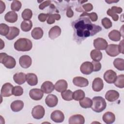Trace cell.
Returning <instances> with one entry per match:
<instances>
[{
  "instance_id": "cell-1",
  "label": "cell",
  "mask_w": 124,
  "mask_h": 124,
  "mask_svg": "<svg viewBox=\"0 0 124 124\" xmlns=\"http://www.w3.org/2000/svg\"><path fill=\"white\" fill-rule=\"evenodd\" d=\"M74 30V38L77 43H81L86 38L93 36L102 30L99 25L92 23L87 17H80L72 23Z\"/></svg>"
},
{
  "instance_id": "cell-2",
  "label": "cell",
  "mask_w": 124,
  "mask_h": 124,
  "mask_svg": "<svg viewBox=\"0 0 124 124\" xmlns=\"http://www.w3.org/2000/svg\"><path fill=\"white\" fill-rule=\"evenodd\" d=\"M32 47L31 41L26 38H20L14 43V48L19 51H28L31 50Z\"/></svg>"
},
{
  "instance_id": "cell-3",
  "label": "cell",
  "mask_w": 124,
  "mask_h": 124,
  "mask_svg": "<svg viewBox=\"0 0 124 124\" xmlns=\"http://www.w3.org/2000/svg\"><path fill=\"white\" fill-rule=\"evenodd\" d=\"M107 103L104 98L101 96H95L92 99V109L97 113L103 111L106 108Z\"/></svg>"
},
{
  "instance_id": "cell-4",
  "label": "cell",
  "mask_w": 124,
  "mask_h": 124,
  "mask_svg": "<svg viewBox=\"0 0 124 124\" xmlns=\"http://www.w3.org/2000/svg\"><path fill=\"white\" fill-rule=\"evenodd\" d=\"M0 62L8 69L13 68L16 65V61L15 58L4 52L1 53L0 54Z\"/></svg>"
},
{
  "instance_id": "cell-5",
  "label": "cell",
  "mask_w": 124,
  "mask_h": 124,
  "mask_svg": "<svg viewBox=\"0 0 124 124\" xmlns=\"http://www.w3.org/2000/svg\"><path fill=\"white\" fill-rule=\"evenodd\" d=\"M45 114L44 108L41 105H37L33 107L31 111V115L35 119H41L43 118Z\"/></svg>"
},
{
  "instance_id": "cell-6",
  "label": "cell",
  "mask_w": 124,
  "mask_h": 124,
  "mask_svg": "<svg viewBox=\"0 0 124 124\" xmlns=\"http://www.w3.org/2000/svg\"><path fill=\"white\" fill-rule=\"evenodd\" d=\"M116 73L112 70H107L103 76L105 81L109 84L113 83L117 78Z\"/></svg>"
},
{
  "instance_id": "cell-7",
  "label": "cell",
  "mask_w": 124,
  "mask_h": 124,
  "mask_svg": "<svg viewBox=\"0 0 124 124\" xmlns=\"http://www.w3.org/2000/svg\"><path fill=\"white\" fill-rule=\"evenodd\" d=\"M13 86L10 83H6L4 84L1 88L0 91V95L3 97H9L13 95Z\"/></svg>"
},
{
  "instance_id": "cell-8",
  "label": "cell",
  "mask_w": 124,
  "mask_h": 124,
  "mask_svg": "<svg viewBox=\"0 0 124 124\" xmlns=\"http://www.w3.org/2000/svg\"><path fill=\"white\" fill-rule=\"evenodd\" d=\"M93 64L90 62H84L80 67V72L84 75H90L93 72Z\"/></svg>"
},
{
  "instance_id": "cell-9",
  "label": "cell",
  "mask_w": 124,
  "mask_h": 124,
  "mask_svg": "<svg viewBox=\"0 0 124 124\" xmlns=\"http://www.w3.org/2000/svg\"><path fill=\"white\" fill-rule=\"evenodd\" d=\"M108 46L107 41L102 38H97L93 40V46L96 49L105 50Z\"/></svg>"
},
{
  "instance_id": "cell-10",
  "label": "cell",
  "mask_w": 124,
  "mask_h": 124,
  "mask_svg": "<svg viewBox=\"0 0 124 124\" xmlns=\"http://www.w3.org/2000/svg\"><path fill=\"white\" fill-rule=\"evenodd\" d=\"M29 95L30 97L35 101L41 100L44 96V92L41 89L34 88L30 91Z\"/></svg>"
},
{
  "instance_id": "cell-11",
  "label": "cell",
  "mask_w": 124,
  "mask_h": 124,
  "mask_svg": "<svg viewBox=\"0 0 124 124\" xmlns=\"http://www.w3.org/2000/svg\"><path fill=\"white\" fill-rule=\"evenodd\" d=\"M106 52L110 57H115L120 53L119 46L116 44H110L108 45L106 49Z\"/></svg>"
},
{
  "instance_id": "cell-12",
  "label": "cell",
  "mask_w": 124,
  "mask_h": 124,
  "mask_svg": "<svg viewBox=\"0 0 124 124\" xmlns=\"http://www.w3.org/2000/svg\"><path fill=\"white\" fill-rule=\"evenodd\" d=\"M50 118L55 123H62L64 120V115L62 111L56 110L51 113Z\"/></svg>"
},
{
  "instance_id": "cell-13",
  "label": "cell",
  "mask_w": 124,
  "mask_h": 124,
  "mask_svg": "<svg viewBox=\"0 0 124 124\" xmlns=\"http://www.w3.org/2000/svg\"><path fill=\"white\" fill-rule=\"evenodd\" d=\"M31 58L28 55H23L19 58V63L23 68H28L31 66Z\"/></svg>"
},
{
  "instance_id": "cell-14",
  "label": "cell",
  "mask_w": 124,
  "mask_h": 124,
  "mask_svg": "<svg viewBox=\"0 0 124 124\" xmlns=\"http://www.w3.org/2000/svg\"><path fill=\"white\" fill-rule=\"evenodd\" d=\"M73 83L75 86L79 87H85L89 84L88 79L82 77H76L74 78Z\"/></svg>"
},
{
  "instance_id": "cell-15",
  "label": "cell",
  "mask_w": 124,
  "mask_h": 124,
  "mask_svg": "<svg viewBox=\"0 0 124 124\" xmlns=\"http://www.w3.org/2000/svg\"><path fill=\"white\" fill-rule=\"evenodd\" d=\"M45 103L48 107L53 108L57 105L58 103V99L55 95L50 94L46 97L45 99Z\"/></svg>"
},
{
  "instance_id": "cell-16",
  "label": "cell",
  "mask_w": 124,
  "mask_h": 124,
  "mask_svg": "<svg viewBox=\"0 0 124 124\" xmlns=\"http://www.w3.org/2000/svg\"><path fill=\"white\" fill-rule=\"evenodd\" d=\"M104 87L103 80L100 78H96L94 79L92 83V89L95 92L101 91Z\"/></svg>"
},
{
  "instance_id": "cell-17",
  "label": "cell",
  "mask_w": 124,
  "mask_h": 124,
  "mask_svg": "<svg viewBox=\"0 0 124 124\" xmlns=\"http://www.w3.org/2000/svg\"><path fill=\"white\" fill-rule=\"evenodd\" d=\"M85 119L81 114H75L71 116L69 119V124H83Z\"/></svg>"
},
{
  "instance_id": "cell-18",
  "label": "cell",
  "mask_w": 124,
  "mask_h": 124,
  "mask_svg": "<svg viewBox=\"0 0 124 124\" xmlns=\"http://www.w3.org/2000/svg\"><path fill=\"white\" fill-rule=\"evenodd\" d=\"M55 89L56 91L62 93L65 91L68 87V84L67 81L64 79H60L58 80L55 85Z\"/></svg>"
},
{
  "instance_id": "cell-19",
  "label": "cell",
  "mask_w": 124,
  "mask_h": 124,
  "mask_svg": "<svg viewBox=\"0 0 124 124\" xmlns=\"http://www.w3.org/2000/svg\"><path fill=\"white\" fill-rule=\"evenodd\" d=\"M119 97V93L115 90H109L105 94L106 99L109 102H114Z\"/></svg>"
},
{
  "instance_id": "cell-20",
  "label": "cell",
  "mask_w": 124,
  "mask_h": 124,
  "mask_svg": "<svg viewBox=\"0 0 124 124\" xmlns=\"http://www.w3.org/2000/svg\"><path fill=\"white\" fill-rule=\"evenodd\" d=\"M61 33V29L58 26H54L49 31L48 37L51 39H55L58 37Z\"/></svg>"
},
{
  "instance_id": "cell-21",
  "label": "cell",
  "mask_w": 124,
  "mask_h": 124,
  "mask_svg": "<svg viewBox=\"0 0 124 124\" xmlns=\"http://www.w3.org/2000/svg\"><path fill=\"white\" fill-rule=\"evenodd\" d=\"M55 87L53 83L49 81H45L41 85V89L45 93H50L54 90Z\"/></svg>"
},
{
  "instance_id": "cell-22",
  "label": "cell",
  "mask_w": 124,
  "mask_h": 124,
  "mask_svg": "<svg viewBox=\"0 0 124 124\" xmlns=\"http://www.w3.org/2000/svg\"><path fill=\"white\" fill-rule=\"evenodd\" d=\"M26 81L31 86L36 85L38 83L37 76L33 73H28L26 76Z\"/></svg>"
},
{
  "instance_id": "cell-23",
  "label": "cell",
  "mask_w": 124,
  "mask_h": 124,
  "mask_svg": "<svg viewBox=\"0 0 124 124\" xmlns=\"http://www.w3.org/2000/svg\"><path fill=\"white\" fill-rule=\"evenodd\" d=\"M102 119L104 122L107 124H112L115 120V116L112 112L108 111L104 114Z\"/></svg>"
},
{
  "instance_id": "cell-24",
  "label": "cell",
  "mask_w": 124,
  "mask_h": 124,
  "mask_svg": "<svg viewBox=\"0 0 124 124\" xmlns=\"http://www.w3.org/2000/svg\"><path fill=\"white\" fill-rule=\"evenodd\" d=\"M26 75L24 73H17L14 75L13 79L16 83L19 85H21L25 82L26 80Z\"/></svg>"
},
{
  "instance_id": "cell-25",
  "label": "cell",
  "mask_w": 124,
  "mask_h": 124,
  "mask_svg": "<svg viewBox=\"0 0 124 124\" xmlns=\"http://www.w3.org/2000/svg\"><path fill=\"white\" fill-rule=\"evenodd\" d=\"M24 107V103L21 100H16L13 101L10 105L11 108L14 112H18L22 109Z\"/></svg>"
},
{
  "instance_id": "cell-26",
  "label": "cell",
  "mask_w": 124,
  "mask_h": 124,
  "mask_svg": "<svg viewBox=\"0 0 124 124\" xmlns=\"http://www.w3.org/2000/svg\"><path fill=\"white\" fill-rule=\"evenodd\" d=\"M19 29L17 28L16 27H10L9 32L5 37L9 40H13L19 35Z\"/></svg>"
},
{
  "instance_id": "cell-27",
  "label": "cell",
  "mask_w": 124,
  "mask_h": 124,
  "mask_svg": "<svg viewBox=\"0 0 124 124\" xmlns=\"http://www.w3.org/2000/svg\"><path fill=\"white\" fill-rule=\"evenodd\" d=\"M18 18L17 14L14 11H9L7 13L5 16L4 19L5 20L9 23H15L16 22Z\"/></svg>"
},
{
  "instance_id": "cell-28",
  "label": "cell",
  "mask_w": 124,
  "mask_h": 124,
  "mask_svg": "<svg viewBox=\"0 0 124 124\" xmlns=\"http://www.w3.org/2000/svg\"><path fill=\"white\" fill-rule=\"evenodd\" d=\"M44 34V31L40 27L34 28L31 31V35L32 37L35 39L38 40L41 39Z\"/></svg>"
},
{
  "instance_id": "cell-29",
  "label": "cell",
  "mask_w": 124,
  "mask_h": 124,
  "mask_svg": "<svg viewBox=\"0 0 124 124\" xmlns=\"http://www.w3.org/2000/svg\"><path fill=\"white\" fill-rule=\"evenodd\" d=\"M108 36L110 40L113 41L117 42L120 41L121 39V33L119 31L116 30H113L109 32Z\"/></svg>"
},
{
  "instance_id": "cell-30",
  "label": "cell",
  "mask_w": 124,
  "mask_h": 124,
  "mask_svg": "<svg viewBox=\"0 0 124 124\" xmlns=\"http://www.w3.org/2000/svg\"><path fill=\"white\" fill-rule=\"evenodd\" d=\"M91 57L92 59L94 61L99 62L101 60L102 58V52L97 49H93L91 51L90 53Z\"/></svg>"
},
{
  "instance_id": "cell-31",
  "label": "cell",
  "mask_w": 124,
  "mask_h": 124,
  "mask_svg": "<svg viewBox=\"0 0 124 124\" xmlns=\"http://www.w3.org/2000/svg\"><path fill=\"white\" fill-rule=\"evenodd\" d=\"M32 27V21L30 20L23 21L20 25L21 30L25 32L30 31Z\"/></svg>"
},
{
  "instance_id": "cell-32",
  "label": "cell",
  "mask_w": 124,
  "mask_h": 124,
  "mask_svg": "<svg viewBox=\"0 0 124 124\" xmlns=\"http://www.w3.org/2000/svg\"><path fill=\"white\" fill-rule=\"evenodd\" d=\"M80 106L84 108H91L92 105V100L88 97H84L82 99L79 100Z\"/></svg>"
},
{
  "instance_id": "cell-33",
  "label": "cell",
  "mask_w": 124,
  "mask_h": 124,
  "mask_svg": "<svg viewBox=\"0 0 124 124\" xmlns=\"http://www.w3.org/2000/svg\"><path fill=\"white\" fill-rule=\"evenodd\" d=\"M114 67L120 71L124 70V60L121 58H116L113 62Z\"/></svg>"
},
{
  "instance_id": "cell-34",
  "label": "cell",
  "mask_w": 124,
  "mask_h": 124,
  "mask_svg": "<svg viewBox=\"0 0 124 124\" xmlns=\"http://www.w3.org/2000/svg\"><path fill=\"white\" fill-rule=\"evenodd\" d=\"M85 96L84 92L82 90H78L73 93V98L76 101H79Z\"/></svg>"
},
{
  "instance_id": "cell-35",
  "label": "cell",
  "mask_w": 124,
  "mask_h": 124,
  "mask_svg": "<svg viewBox=\"0 0 124 124\" xmlns=\"http://www.w3.org/2000/svg\"><path fill=\"white\" fill-rule=\"evenodd\" d=\"M61 96L62 98L66 101H71L73 98V92L70 90H66L62 92Z\"/></svg>"
},
{
  "instance_id": "cell-36",
  "label": "cell",
  "mask_w": 124,
  "mask_h": 124,
  "mask_svg": "<svg viewBox=\"0 0 124 124\" xmlns=\"http://www.w3.org/2000/svg\"><path fill=\"white\" fill-rule=\"evenodd\" d=\"M114 83L117 87L123 88L124 87V75L122 74L117 77V78Z\"/></svg>"
},
{
  "instance_id": "cell-37",
  "label": "cell",
  "mask_w": 124,
  "mask_h": 124,
  "mask_svg": "<svg viewBox=\"0 0 124 124\" xmlns=\"http://www.w3.org/2000/svg\"><path fill=\"white\" fill-rule=\"evenodd\" d=\"M61 16L58 14H49L48 18L47 19V23L48 24H52L55 22L56 20H59Z\"/></svg>"
},
{
  "instance_id": "cell-38",
  "label": "cell",
  "mask_w": 124,
  "mask_h": 124,
  "mask_svg": "<svg viewBox=\"0 0 124 124\" xmlns=\"http://www.w3.org/2000/svg\"><path fill=\"white\" fill-rule=\"evenodd\" d=\"M32 16V11L30 9H25L21 14L22 18L24 20H30Z\"/></svg>"
},
{
  "instance_id": "cell-39",
  "label": "cell",
  "mask_w": 124,
  "mask_h": 124,
  "mask_svg": "<svg viewBox=\"0 0 124 124\" xmlns=\"http://www.w3.org/2000/svg\"><path fill=\"white\" fill-rule=\"evenodd\" d=\"M10 31V27L6 24L1 23L0 24V34L2 36H6Z\"/></svg>"
},
{
  "instance_id": "cell-40",
  "label": "cell",
  "mask_w": 124,
  "mask_h": 124,
  "mask_svg": "<svg viewBox=\"0 0 124 124\" xmlns=\"http://www.w3.org/2000/svg\"><path fill=\"white\" fill-rule=\"evenodd\" d=\"M85 16H88L90 17V19L93 21H96L98 19V16L96 13L92 12L91 13H88L85 12H83V13L80 15V17H83Z\"/></svg>"
},
{
  "instance_id": "cell-41",
  "label": "cell",
  "mask_w": 124,
  "mask_h": 124,
  "mask_svg": "<svg viewBox=\"0 0 124 124\" xmlns=\"http://www.w3.org/2000/svg\"><path fill=\"white\" fill-rule=\"evenodd\" d=\"M22 6L21 2L19 0H14L11 4V9L14 11H18Z\"/></svg>"
},
{
  "instance_id": "cell-42",
  "label": "cell",
  "mask_w": 124,
  "mask_h": 124,
  "mask_svg": "<svg viewBox=\"0 0 124 124\" xmlns=\"http://www.w3.org/2000/svg\"><path fill=\"white\" fill-rule=\"evenodd\" d=\"M23 93V89L20 86H16L13 88V94L16 96H19Z\"/></svg>"
},
{
  "instance_id": "cell-43",
  "label": "cell",
  "mask_w": 124,
  "mask_h": 124,
  "mask_svg": "<svg viewBox=\"0 0 124 124\" xmlns=\"http://www.w3.org/2000/svg\"><path fill=\"white\" fill-rule=\"evenodd\" d=\"M101 23L103 27L106 29H108L112 27V22L110 20L108 17H104L102 19Z\"/></svg>"
},
{
  "instance_id": "cell-44",
  "label": "cell",
  "mask_w": 124,
  "mask_h": 124,
  "mask_svg": "<svg viewBox=\"0 0 124 124\" xmlns=\"http://www.w3.org/2000/svg\"><path fill=\"white\" fill-rule=\"evenodd\" d=\"M107 14L108 15L110 16L112 18V19L114 21H117L119 19L118 15H117L116 13H114L113 11H112L110 9H108L107 10Z\"/></svg>"
},
{
  "instance_id": "cell-45",
  "label": "cell",
  "mask_w": 124,
  "mask_h": 124,
  "mask_svg": "<svg viewBox=\"0 0 124 124\" xmlns=\"http://www.w3.org/2000/svg\"><path fill=\"white\" fill-rule=\"evenodd\" d=\"M92 63H93V71L98 72L100 70V69H101V64L100 63V62H98L93 61Z\"/></svg>"
},
{
  "instance_id": "cell-46",
  "label": "cell",
  "mask_w": 124,
  "mask_h": 124,
  "mask_svg": "<svg viewBox=\"0 0 124 124\" xmlns=\"http://www.w3.org/2000/svg\"><path fill=\"white\" fill-rule=\"evenodd\" d=\"M49 14L47 13V14H44V13H41L38 15V18L39 20L41 22H45L47 18L48 17Z\"/></svg>"
},
{
  "instance_id": "cell-47",
  "label": "cell",
  "mask_w": 124,
  "mask_h": 124,
  "mask_svg": "<svg viewBox=\"0 0 124 124\" xmlns=\"http://www.w3.org/2000/svg\"><path fill=\"white\" fill-rule=\"evenodd\" d=\"M82 8L85 11V12L87 13V12H90L93 10V6L91 3H88L83 4L82 5Z\"/></svg>"
},
{
  "instance_id": "cell-48",
  "label": "cell",
  "mask_w": 124,
  "mask_h": 124,
  "mask_svg": "<svg viewBox=\"0 0 124 124\" xmlns=\"http://www.w3.org/2000/svg\"><path fill=\"white\" fill-rule=\"evenodd\" d=\"M51 4V1L46 0L41 3L39 6V8L41 10H43L44 8Z\"/></svg>"
},
{
  "instance_id": "cell-49",
  "label": "cell",
  "mask_w": 124,
  "mask_h": 124,
  "mask_svg": "<svg viewBox=\"0 0 124 124\" xmlns=\"http://www.w3.org/2000/svg\"><path fill=\"white\" fill-rule=\"evenodd\" d=\"M112 11H113L115 13H117V14H120L122 12L123 9L121 7H117L115 6H113L111 7L110 9Z\"/></svg>"
},
{
  "instance_id": "cell-50",
  "label": "cell",
  "mask_w": 124,
  "mask_h": 124,
  "mask_svg": "<svg viewBox=\"0 0 124 124\" xmlns=\"http://www.w3.org/2000/svg\"><path fill=\"white\" fill-rule=\"evenodd\" d=\"M66 16L68 17H72L74 16V12L72 10L71 8L70 7H69L67 8V11H66Z\"/></svg>"
},
{
  "instance_id": "cell-51",
  "label": "cell",
  "mask_w": 124,
  "mask_h": 124,
  "mask_svg": "<svg viewBox=\"0 0 124 124\" xmlns=\"http://www.w3.org/2000/svg\"><path fill=\"white\" fill-rule=\"evenodd\" d=\"M123 42H124V40H122L119 43V45H118L120 52L122 53V54H124V43H123Z\"/></svg>"
},
{
  "instance_id": "cell-52",
  "label": "cell",
  "mask_w": 124,
  "mask_h": 124,
  "mask_svg": "<svg viewBox=\"0 0 124 124\" xmlns=\"http://www.w3.org/2000/svg\"><path fill=\"white\" fill-rule=\"evenodd\" d=\"M0 13L2 14L3 13V12L5 9V3L2 0H0Z\"/></svg>"
},
{
  "instance_id": "cell-53",
  "label": "cell",
  "mask_w": 124,
  "mask_h": 124,
  "mask_svg": "<svg viewBox=\"0 0 124 124\" xmlns=\"http://www.w3.org/2000/svg\"><path fill=\"white\" fill-rule=\"evenodd\" d=\"M0 41L1 42V47H0V49H2L4 47V43L3 42L2 40L1 39H0Z\"/></svg>"
},
{
  "instance_id": "cell-54",
  "label": "cell",
  "mask_w": 124,
  "mask_h": 124,
  "mask_svg": "<svg viewBox=\"0 0 124 124\" xmlns=\"http://www.w3.org/2000/svg\"><path fill=\"white\" fill-rule=\"evenodd\" d=\"M118 1H112V0H108V1H106V2L108 3H113V2H117Z\"/></svg>"
}]
</instances>
